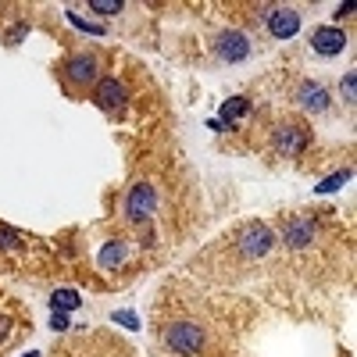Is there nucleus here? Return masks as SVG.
Masks as SVG:
<instances>
[{"label": "nucleus", "mask_w": 357, "mask_h": 357, "mask_svg": "<svg viewBox=\"0 0 357 357\" xmlns=\"http://www.w3.org/2000/svg\"><path fill=\"white\" fill-rule=\"evenodd\" d=\"M61 79H65V86L72 89V93L97 86L100 82V61H97V54H89V50L68 54L65 61H61Z\"/></svg>", "instance_id": "f257e3e1"}, {"label": "nucleus", "mask_w": 357, "mask_h": 357, "mask_svg": "<svg viewBox=\"0 0 357 357\" xmlns=\"http://www.w3.org/2000/svg\"><path fill=\"white\" fill-rule=\"evenodd\" d=\"M165 343H168L175 354L190 357V354H200V350H204L207 333L200 329L197 321H175V325H168V329H165Z\"/></svg>", "instance_id": "f03ea898"}, {"label": "nucleus", "mask_w": 357, "mask_h": 357, "mask_svg": "<svg viewBox=\"0 0 357 357\" xmlns=\"http://www.w3.org/2000/svg\"><path fill=\"white\" fill-rule=\"evenodd\" d=\"M272 229L268 225H261V222H250V225H243L240 232H236V250H240V257H247V261H257V257H264L268 250H272Z\"/></svg>", "instance_id": "7ed1b4c3"}, {"label": "nucleus", "mask_w": 357, "mask_h": 357, "mask_svg": "<svg viewBox=\"0 0 357 357\" xmlns=\"http://www.w3.org/2000/svg\"><path fill=\"white\" fill-rule=\"evenodd\" d=\"M307 143H311V132H307L301 122H282V126L272 129V146H275L282 158L304 154V151H307Z\"/></svg>", "instance_id": "20e7f679"}, {"label": "nucleus", "mask_w": 357, "mask_h": 357, "mask_svg": "<svg viewBox=\"0 0 357 357\" xmlns=\"http://www.w3.org/2000/svg\"><path fill=\"white\" fill-rule=\"evenodd\" d=\"M250 36L243 33V29H225V33H218V40H215V54L222 57V61H229V65H236V61H247L250 57Z\"/></svg>", "instance_id": "39448f33"}, {"label": "nucleus", "mask_w": 357, "mask_h": 357, "mask_svg": "<svg viewBox=\"0 0 357 357\" xmlns=\"http://www.w3.org/2000/svg\"><path fill=\"white\" fill-rule=\"evenodd\" d=\"M154 204H158V193L151 183H136L126 197V218L129 222H146L154 215Z\"/></svg>", "instance_id": "423d86ee"}, {"label": "nucleus", "mask_w": 357, "mask_h": 357, "mask_svg": "<svg viewBox=\"0 0 357 357\" xmlns=\"http://www.w3.org/2000/svg\"><path fill=\"white\" fill-rule=\"evenodd\" d=\"M93 100L107 114H118V111H126V104H129V89H126L122 79H100L97 89H93Z\"/></svg>", "instance_id": "0eeeda50"}, {"label": "nucleus", "mask_w": 357, "mask_h": 357, "mask_svg": "<svg viewBox=\"0 0 357 357\" xmlns=\"http://www.w3.org/2000/svg\"><path fill=\"white\" fill-rule=\"evenodd\" d=\"M264 25L275 40H289V36H296V29H301V11L296 8H268Z\"/></svg>", "instance_id": "6e6552de"}, {"label": "nucleus", "mask_w": 357, "mask_h": 357, "mask_svg": "<svg viewBox=\"0 0 357 357\" xmlns=\"http://www.w3.org/2000/svg\"><path fill=\"white\" fill-rule=\"evenodd\" d=\"M311 50L321 54V57H336V54L347 50V33L336 29V25H321V29L311 33Z\"/></svg>", "instance_id": "1a4fd4ad"}, {"label": "nucleus", "mask_w": 357, "mask_h": 357, "mask_svg": "<svg viewBox=\"0 0 357 357\" xmlns=\"http://www.w3.org/2000/svg\"><path fill=\"white\" fill-rule=\"evenodd\" d=\"M282 243H286L289 250L311 247V243H314V222L304 218V215H293V218L282 225Z\"/></svg>", "instance_id": "9d476101"}, {"label": "nucleus", "mask_w": 357, "mask_h": 357, "mask_svg": "<svg viewBox=\"0 0 357 357\" xmlns=\"http://www.w3.org/2000/svg\"><path fill=\"white\" fill-rule=\"evenodd\" d=\"M296 100H301V107L318 111V114L329 107V93H325V86H318V82H301L296 86Z\"/></svg>", "instance_id": "9b49d317"}, {"label": "nucleus", "mask_w": 357, "mask_h": 357, "mask_svg": "<svg viewBox=\"0 0 357 357\" xmlns=\"http://www.w3.org/2000/svg\"><path fill=\"white\" fill-rule=\"evenodd\" d=\"M50 301H54V311H75V307L82 304L75 289H57V293L50 296Z\"/></svg>", "instance_id": "f8f14e48"}, {"label": "nucleus", "mask_w": 357, "mask_h": 357, "mask_svg": "<svg viewBox=\"0 0 357 357\" xmlns=\"http://www.w3.org/2000/svg\"><path fill=\"white\" fill-rule=\"evenodd\" d=\"M250 111V104L243 100V97H232L225 107H222V118H225V122H236V118H243Z\"/></svg>", "instance_id": "ddd939ff"}, {"label": "nucleus", "mask_w": 357, "mask_h": 357, "mask_svg": "<svg viewBox=\"0 0 357 357\" xmlns=\"http://www.w3.org/2000/svg\"><path fill=\"white\" fill-rule=\"evenodd\" d=\"M25 247V236L15 229H0V250H22Z\"/></svg>", "instance_id": "4468645a"}, {"label": "nucleus", "mask_w": 357, "mask_h": 357, "mask_svg": "<svg viewBox=\"0 0 357 357\" xmlns=\"http://www.w3.org/2000/svg\"><path fill=\"white\" fill-rule=\"evenodd\" d=\"M122 257H126V247H122V243H107V247H104V254H100V264H104V268L122 264Z\"/></svg>", "instance_id": "2eb2a0df"}, {"label": "nucleus", "mask_w": 357, "mask_h": 357, "mask_svg": "<svg viewBox=\"0 0 357 357\" xmlns=\"http://www.w3.org/2000/svg\"><path fill=\"white\" fill-rule=\"evenodd\" d=\"M89 11H97V15H118V11H122V4H118V0H89Z\"/></svg>", "instance_id": "dca6fc26"}, {"label": "nucleus", "mask_w": 357, "mask_h": 357, "mask_svg": "<svg viewBox=\"0 0 357 357\" xmlns=\"http://www.w3.org/2000/svg\"><path fill=\"white\" fill-rule=\"evenodd\" d=\"M354 82H357L354 72H347V79H343V97H347V100H354Z\"/></svg>", "instance_id": "f3484780"}, {"label": "nucleus", "mask_w": 357, "mask_h": 357, "mask_svg": "<svg viewBox=\"0 0 357 357\" xmlns=\"http://www.w3.org/2000/svg\"><path fill=\"white\" fill-rule=\"evenodd\" d=\"M11 336V318H0V343Z\"/></svg>", "instance_id": "a211bd4d"}, {"label": "nucleus", "mask_w": 357, "mask_h": 357, "mask_svg": "<svg viewBox=\"0 0 357 357\" xmlns=\"http://www.w3.org/2000/svg\"><path fill=\"white\" fill-rule=\"evenodd\" d=\"M343 178H347V172H343V175H333V178H329V183H325L321 190H325V193H329V190H336V186L343 183Z\"/></svg>", "instance_id": "6ab92c4d"}, {"label": "nucleus", "mask_w": 357, "mask_h": 357, "mask_svg": "<svg viewBox=\"0 0 357 357\" xmlns=\"http://www.w3.org/2000/svg\"><path fill=\"white\" fill-rule=\"evenodd\" d=\"M340 18H347V15H354V4H340V11H336Z\"/></svg>", "instance_id": "aec40b11"}, {"label": "nucleus", "mask_w": 357, "mask_h": 357, "mask_svg": "<svg viewBox=\"0 0 357 357\" xmlns=\"http://www.w3.org/2000/svg\"><path fill=\"white\" fill-rule=\"evenodd\" d=\"M29 357H36V354H29Z\"/></svg>", "instance_id": "412c9836"}]
</instances>
